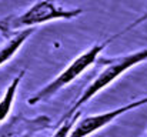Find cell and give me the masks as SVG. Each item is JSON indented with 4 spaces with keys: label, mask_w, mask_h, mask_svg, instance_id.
I'll list each match as a JSON object with an SVG mask.
<instances>
[{
    "label": "cell",
    "mask_w": 147,
    "mask_h": 137,
    "mask_svg": "<svg viewBox=\"0 0 147 137\" xmlns=\"http://www.w3.org/2000/svg\"><path fill=\"white\" fill-rule=\"evenodd\" d=\"M144 20H147V16H142V17H139V19H137L136 22H133L131 24H129V26H127V27H126L124 30H121V32L119 33V36H121V34H124L126 32H130L131 29H134V27H137V26H139V24H142V23H143Z\"/></svg>",
    "instance_id": "obj_8"
},
{
    "label": "cell",
    "mask_w": 147,
    "mask_h": 137,
    "mask_svg": "<svg viewBox=\"0 0 147 137\" xmlns=\"http://www.w3.org/2000/svg\"><path fill=\"white\" fill-rule=\"evenodd\" d=\"M147 104V96L140 97L137 100L129 101L120 107H116L113 110H107L103 113H96V114H90V116H80L77 119V121L73 124L70 133L67 137H90L94 133H97L100 130H103L104 127H107L109 124H111L113 121H116L119 117L142 107Z\"/></svg>",
    "instance_id": "obj_4"
},
{
    "label": "cell",
    "mask_w": 147,
    "mask_h": 137,
    "mask_svg": "<svg viewBox=\"0 0 147 137\" xmlns=\"http://www.w3.org/2000/svg\"><path fill=\"white\" fill-rule=\"evenodd\" d=\"M24 76H26V69H23L10 82V84L6 87L3 96L0 97V123H3L10 116L11 109H13V104H14V100H16V96H17L19 86H20V83H22V80H23Z\"/></svg>",
    "instance_id": "obj_6"
},
{
    "label": "cell",
    "mask_w": 147,
    "mask_h": 137,
    "mask_svg": "<svg viewBox=\"0 0 147 137\" xmlns=\"http://www.w3.org/2000/svg\"><path fill=\"white\" fill-rule=\"evenodd\" d=\"M79 117H80V111H77L74 116H71V117H69V119H64V120L59 121V127H57V130L53 133L51 137H67L69 133H70V130H71V127H73V124L77 121Z\"/></svg>",
    "instance_id": "obj_7"
},
{
    "label": "cell",
    "mask_w": 147,
    "mask_h": 137,
    "mask_svg": "<svg viewBox=\"0 0 147 137\" xmlns=\"http://www.w3.org/2000/svg\"><path fill=\"white\" fill-rule=\"evenodd\" d=\"M144 137H147V133H146V136H144Z\"/></svg>",
    "instance_id": "obj_9"
},
{
    "label": "cell",
    "mask_w": 147,
    "mask_h": 137,
    "mask_svg": "<svg viewBox=\"0 0 147 137\" xmlns=\"http://www.w3.org/2000/svg\"><path fill=\"white\" fill-rule=\"evenodd\" d=\"M144 61H147V47L104 60V66L100 70V73L92 80V83L82 91L79 99L71 104V107L61 116L60 121L74 116L77 111L82 110V107L84 104H87L93 97L97 96L98 93H101L106 87L113 84L119 77H121L130 69H133V67H136V66H139Z\"/></svg>",
    "instance_id": "obj_1"
},
{
    "label": "cell",
    "mask_w": 147,
    "mask_h": 137,
    "mask_svg": "<svg viewBox=\"0 0 147 137\" xmlns=\"http://www.w3.org/2000/svg\"><path fill=\"white\" fill-rule=\"evenodd\" d=\"M34 33V29H24L20 30L17 33H14L13 36H10L4 45L0 46V67L7 63L9 60L13 59V56L23 47V45L27 42V39Z\"/></svg>",
    "instance_id": "obj_5"
},
{
    "label": "cell",
    "mask_w": 147,
    "mask_h": 137,
    "mask_svg": "<svg viewBox=\"0 0 147 137\" xmlns=\"http://www.w3.org/2000/svg\"><path fill=\"white\" fill-rule=\"evenodd\" d=\"M113 40H114V37L111 36V37L106 39L104 42L96 43V45L90 46L89 49H86L84 51H82L54 79H51L47 84H45L42 89H39L33 96L29 97V100H27L29 106H37V104L46 103L60 90H63L64 87L71 84L76 79H79L89 67H92L97 61L103 53V50L106 49V46L110 45Z\"/></svg>",
    "instance_id": "obj_3"
},
{
    "label": "cell",
    "mask_w": 147,
    "mask_h": 137,
    "mask_svg": "<svg viewBox=\"0 0 147 137\" xmlns=\"http://www.w3.org/2000/svg\"><path fill=\"white\" fill-rule=\"evenodd\" d=\"M82 13V9H66L60 6L57 0H37L24 11L0 19V33L4 37H10L20 30L36 29V26L49 22L76 19Z\"/></svg>",
    "instance_id": "obj_2"
}]
</instances>
